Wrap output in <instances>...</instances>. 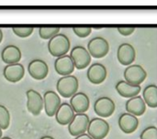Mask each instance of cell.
<instances>
[{"mask_svg": "<svg viewBox=\"0 0 157 139\" xmlns=\"http://www.w3.org/2000/svg\"><path fill=\"white\" fill-rule=\"evenodd\" d=\"M59 27H41L39 28L40 37L43 39H51L57 34H59Z\"/></svg>", "mask_w": 157, "mask_h": 139, "instance_id": "obj_23", "label": "cell"}, {"mask_svg": "<svg viewBox=\"0 0 157 139\" xmlns=\"http://www.w3.org/2000/svg\"><path fill=\"white\" fill-rule=\"evenodd\" d=\"M61 103L60 96L53 91H47L43 94V105L45 113L48 116H54L59 109Z\"/></svg>", "mask_w": 157, "mask_h": 139, "instance_id": "obj_10", "label": "cell"}, {"mask_svg": "<svg viewBox=\"0 0 157 139\" xmlns=\"http://www.w3.org/2000/svg\"><path fill=\"white\" fill-rule=\"evenodd\" d=\"M109 132V125L103 118H93L90 120L87 134L93 139H104Z\"/></svg>", "mask_w": 157, "mask_h": 139, "instance_id": "obj_3", "label": "cell"}, {"mask_svg": "<svg viewBox=\"0 0 157 139\" xmlns=\"http://www.w3.org/2000/svg\"><path fill=\"white\" fill-rule=\"evenodd\" d=\"M87 50L91 57L96 59L104 58L109 51V45L107 39L101 37L93 38L87 44Z\"/></svg>", "mask_w": 157, "mask_h": 139, "instance_id": "obj_4", "label": "cell"}, {"mask_svg": "<svg viewBox=\"0 0 157 139\" xmlns=\"http://www.w3.org/2000/svg\"><path fill=\"white\" fill-rule=\"evenodd\" d=\"M73 30L79 38H86L92 32V28L90 27H73Z\"/></svg>", "mask_w": 157, "mask_h": 139, "instance_id": "obj_27", "label": "cell"}, {"mask_svg": "<svg viewBox=\"0 0 157 139\" xmlns=\"http://www.w3.org/2000/svg\"><path fill=\"white\" fill-rule=\"evenodd\" d=\"M10 125V114L7 108L0 104V127L2 130H6Z\"/></svg>", "mask_w": 157, "mask_h": 139, "instance_id": "obj_24", "label": "cell"}, {"mask_svg": "<svg viewBox=\"0 0 157 139\" xmlns=\"http://www.w3.org/2000/svg\"><path fill=\"white\" fill-rule=\"evenodd\" d=\"M118 124H119L121 130L123 133L132 134L138 128L139 120L136 116H134L129 113H124L119 117Z\"/></svg>", "mask_w": 157, "mask_h": 139, "instance_id": "obj_17", "label": "cell"}, {"mask_svg": "<svg viewBox=\"0 0 157 139\" xmlns=\"http://www.w3.org/2000/svg\"><path fill=\"white\" fill-rule=\"evenodd\" d=\"M94 111L99 117L108 118L115 112V103L109 97H99L94 104Z\"/></svg>", "mask_w": 157, "mask_h": 139, "instance_id": "obj_8", "label": "cell"}, {"mask_svg": "<svg viewBox=\"0 0 157 139\" xmlns=\"http://www.w3.org/2000/svg\"><path fill=\"white\" fill-rule=\"evenodd\" d=\"M29 74L35 80H43L47 77L49 72V68L47 63L40 59L32 60L28 65Z\"/></svg>", "mask_w": 157, "mask_h": 139, "instance_id": "obj_11", "label": "cell"}, {"mask_svg": "<svg viewBox=\"0 0 157 139\" xmlns=\"http://www.w3.org/2000/svg\"><path fill=\"white\" fill-rule=\"evenodd\" d=\"M134 30H135L134 27H118V31L123 36H130L134 32Z\"/></svg>", "mask_w": 157, "mask_h": 139, "instance_id": "obj_28", "label": "cell"}, {"mask_svg": "<svg viewBox=\"0 0 157 139\" xmlns=\"http://www.w3.org/2000/svg\"><path fill=\"white\" fill-rule=\"evenodd\" d=\"M126 111L134 115V116H141L146 111V104L142 96H135L133 98L129 99L125 104Z\"/></svg>", "mask_w": 157, "mask_h": 139, "instance_id": "obj_18", "label": "cell"}, {"mask_svg": "<svg viewBox=\"0 0 157 139\" xmlns=\"http://www.w3.org/2000/svg\"><path fill=\"white\" fill-rule=\"evenodd\" d=\"M116 90L118 93L124 98H133L141 93L140 85H132L126 81H120L116 84Z\"/></svg>", "mask_w": 157, "mask_h": 139, "instance_id": "obj_21", "label": "cell"}, {"mask_svg": "<svg viewBox=\"0 0 157 139\" xmlns=\"http://www.w3.org/2000/svg\"><path fill=\"white\" fill-rule=\"evenodd\" d=\"M12 30L14 34H16L19 38H27L30 36L34 30L32 27H13Z\"/></svg>", "mask_w": 157, "mask_h": 139, "instance_id": "obj_25", "label": "cell"}, {"mask_svg": "<svg viewBox=\"0 0 157 139\" xmlns=\"http://www.w3.org/2000/svg\"><path fill=\"white\" fill-rule=\"evenodd\" d=\"M75 116V111L68 103H63L55 114V119L58 124L67 126L71 123Z\"/></svg>", "mask_w": 157, "mask_h": 139, "instance_id": "obj_19", "label": "cell"}, {"mask_svg": "<svg viewBox=\"0 0 157 139\" xmlns=\"http://www.w3.org/2000/svg\"><path fill=\"white\" fill-rule=\"evenodd\" d=\"M21 57L22 54L19 48L15 45H8L5 47L1 52V59L7 65L18 63Z\"/></svg>", "mask_w": 157, "mask_h": 139, "instance_id": "obj_20", "label": "cell"}, {"mask_svg": "<svg viewBox=\"0 0 157 139\" xmlns=\"http://www.w3.org/2000/svg\"><path fill=\"white\" fill-rule=\"evenodd\" d=\"M78 80L74 75L63 76L60 78L56 83V89L59 94L64 98H69L75 95L78 90Z\"/></svg>", "mask_w": 157, "mask_h": 139, "instance_id": "obj_2", "label": "cell"}, {"mask_svg": "<svg viewBox=\"0 0 157 139\" xmlns=\"http://www.w3.org/2000/svg\"><path fill=\"white\" fill-rule=\"evenodd\" d=\"M1 139H12V138H10V137H2Z\"/></svg>", "mask_w": 157, "mask_h": 139, "instance_id": "obj_33", "label": "cell"}, {"mask_svg": "<svg viewBox=\"0 0 157 139\" xmlns=\"http://www.w3.org/2000/svg\"><path fill=\"white\" fill-rule=\"evenodd\" d=\"M75 64L70 57V55H64L62 57H59L55 60L54 62V69L56 72L60 75L68 76L71 75L75 71Z\"/></svg>", "mask_w": 157, "mask_h": 139, "instance_id": "obj_14", "label": "cell"}, {"mask_svg": "<svg viewBox=\"0 0 157 139\" xmlns=\"http://www.w3.org/2000/svg\"><path fill=\"white\" fill-rule=\"evenodd\" d=\"M87 79L91 83L100 84L102 83L108 75L106 67L101 63H94L87 70Z\"/></svg>", "mask_w": 157, "mask_h": 139, "instance_id": "obj_13", "label": "cell"}, {"mask_svg": "<svg viewBox=\"0 0 157 139\" xmlns=\"http://www.w3.org/2000/svg\"><path fill=\"white\" fill-rule=\"evenodd\" d=\"M143 99L151 108H157V85L150 84L143 92Z\"/></svg>", "mask_w": 157, "mask_h": 139, "instance_id": "obj_22", "label": "cell"}, {"mask_svg": "<svg viewBox=\"0 0 157 139\" xmlns=\"http://www.w3.org/2000/svg\"><path fill=\"white\" fill-rule=\"evenodd\" d=\"M2 39H3V32H2V30H1V28H0V43H1V41H2Z\"/></svg>", "mask_w": 157, "mask_h": 139, "instance_id": "obj_31", "label": "cell"}, {"mask_svg": "<svg viewBox=\"0 0 157 139\" xmlns=\"http://www.w3.org/2000/svg\"><path fill=\"white\" fill-rule=\"evenodd\" d=\"M117 58L121 64L124 66H130L136 58L135 49L129 43H123L118 48Z\"/></svg>", "mask_w": 157, "mask_h": 139, "instance_id": "obj_12", "label": "cell"}, {"mask_svg": "<svg viewBox=\"0 0 157 139\" xmlns=\"http://www.w3.org/2000/svg\"><path fill=\"white\" fill-rule=\"evenodd\" d=\"M89 117L86 114H76L75 115L73 120L68 125V131L71 136L78 137L86 133L87 131V127L89 125Z\"/></svg>", "mask_w": 157, "mask_h": 139, "instance_id": "obj_5", "label": "cell"}, {"mask_svg": "<svg viewBox=\"0 0 157 139\" xmlns=\"http://www.w3.org/2000/svg\"><path fill=\"white\" fill-rule=\"evenodd\" d=\"M70 105L76 114H85L90 105L88 96L85 93H76L70 99Z\"/></svg>", "mask_w": 157, "mask_h": 139, "instance_id": "obj_16", "label": "cell"}, {"mask_svg": "<svg viewBox=\"0 0 157 139\" xmlns=\"http://www.w3.org/2000/svg\"><path fill=\"white\" fill-rule=\"evenodd\" d=\"M70 57L74 61L75 67L78 70H83L88 67L91 62V55L83 46L74 47L71 50Z\"/></svg>", "mask_w": 157, "mask_h": 139, "instance_id": "obj_6", "label": "cell"}, {"mask_svg": "<svg viewBox=\"0 0 157 139\" xmlns=\"http://www.w3.org/2000/svg\"><path fill=\"white\" fill-rule=\"evenodd\" d=\"M147 73L145 70L138 64L130 65L124 71L125 81L132 85H140L146 79Z\"/></svg>", "mask_w": 157, "mask_h": 139, "instance_id": "obj_7", "label": "cell"}, {"mask_svg": "<svg viewBox=\"0 0 157 139\" xmlns=\"http://www.w3.org/2000/svg\"><path fill=\"white\" fill-rule=\"evenodd\" d=\"M140 139H157V127L150 126L146 127L140 136Z\"/></svg>", "mask_w": 157, "mask_h": 139, "instance_id": "obj_26", "label": "cell"}, {"mask_svg": "<svg viewBox=\"0 0 157 139\" xmlns=\"http://www.w3.org/2000/svg\"><path fill=\"white\" fill-rule=\"evenodd\" d=\"M3 75L5 79L10 82H19L25 75L24 66L20 63H15L6 65L4 68Z\"/></svg>", "mask_w": 157, "mask_h": 139, "instance_id": "obj_15", "label": "cell"}, {"mask_svg": "<svg viewBox=\"0 0 157 139\" xmlns=\"http://www.w3.org/2000/svg\"><path fill=\"white\" fill-rule=\"evenodd\" d=\"M70 40L64 34L59 33L52 38L48 42V50L53 57H62L66 55L70 49Z\"/></svg>", "mask_w": 157, "mask_h": 139, "instance_id": "obj_1", "label": "cell"}, {"mask_svg": "<svg viewBox=\"0 0 157 139\" xmlns=\"http://www.w3.org/2000/svg\"><path fill=\"white\" fill-rule=\"evenodd\" d=\"M75 139H93L88 134H83V135H81V136H78V137H76Z\"/></svg>", "mask_w": 157, "mask_h": 139, "instance_id": "obj_29", "label": "cell"}, {"mask_svg": "<svg viewBox=\"0 0 157 139\" xmlns=\"http://www.w3.org/2000/svg\"><path fill=\"white\" fill-rule=\"evenodd\" d=\"M27 109L33 115H39L43 108V98L40 93L33 89H29L26 92Z\"/></svg>", "mask_w": 157, "mask_h": 139, "instance_id": "obj_9", "label": "cell"}, {"mask_svg": "<svg viewBox=\"0 0 157 139\" xmlns=\"http://www.w3.org/2000/svg\"><path fill=\"white\" fill-rule=\"evenodd\" d=\"M2 138V129H1V127H0V139Z\"/></svg>", "mask_w": 157, "mask_h": 139, "instance_id": "obj_32", "label": "cell"}, {"mask_svg": "<svg viewBox=\"0 0 157 139\" xmlns=\"http://www.w3.org/2000/svg\"><path fill=\"white\" fill-rule=\"evenodd\" d=\"M40 139H54L52 137H51V136H44V137H40Z\"/></svg>", "mask_w": 157, "mask_h": 139, "instance_id": "obj_30", "label": "cell"}]
</instances>
